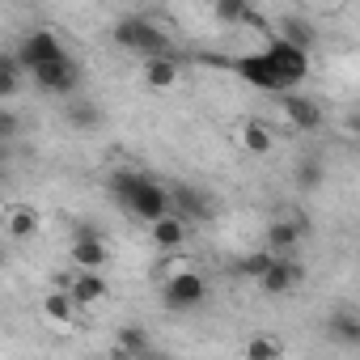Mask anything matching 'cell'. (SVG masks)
I'll use <instances>...</instances> for the list:
<instances>
[{
  "mask_svg": "<svg viewBox=\"0 0 360 360\" xmlns=\"http://www.w3.org/2000/svg\"><path fill=\"white\" fill-rule=\"evenodd\" d=\"M115 347H119L123 360H144V356H148V330L127 322V326L115 330Z\"/></svg>",
  "mask_w": 360,
  "mask_h": 360,
  "instance_id": "obj_15",
  "label": "cell"
},
{
  "mask_svg": "<svg viewBox=\"0 0 360 360\" xmlns=\"http://www.w3.org/2000/svg\"><path fill=\"white\" fill-rule=\"evenodd\" d=\"M144 81H148L153 89H169V85L178 81V60H174V56L148 60V64H144Z\"/></svg>",
  "mask_w": 360,
  "mask_h": 360,
  "instance_id": "obj_18",
  "label": "cell"
},
{
  "mask_svg": "<svg viewBox=\"0 0 360 360\" xmlns=\"http://www.w3.org/2000/svg\"><path fill=\"white\" fill-rule=\"evenodd\" d=\"M39 233V212L34 208H13L9 212V238L13 242H26V238H34Z\"/></svg>",
  "mask_w": 360,
  "mask_h": 360,
  "instance_id": "obj_21",
  "label": "cell"
},
{
  "mask_svg": "<svg viewBox=\"0 0 360 360\" xmlns=\"http://www.w3.org/2000/svg\"><path fill=\"white\" fill-rule=\"evenodd\" d=\"M347 131H352V136H356V140H360V110H356V115H352V119H347Z\"/></svg>",
  "mask_w": 360,
  "mask_h": 360,
  "instance_id": "obj_29",
  "label": "cell"
},
{
  "mask_svg": "<svg viewBox=\"0 0 360 360\" xmlns=\"http://www.w3.org/2000/svg\"><path fill=\"white\" fill-rule=\"evenodd\" d=\"M305 233H309V217H284V221H271L267 225V250L276 255V259H288L301 242H305Z\"/></svg>",
  "mask_w": 360,
  "mask_h": 360,
  "instance_id": "obj_7",
  "label": "cell"
},
{
  "mask_svg": "<svg viewBox=\"0 0 360 360\" xmlns=\"http://www.w3.org/2000/svg\"><path fill=\"white\" fill-rule=\"evenodd\" d=\"M280 106H284V119H288L297 131H318V127H322V119H326V115H322V106H318L314 98H305V94H288Z\"/></svg>",
  "mask_w": 360,
  "mask_h": 360,
  "instance_id": "obj_10",
  "label": "cell"
},
{
  "mask_svg": "<svg viewBox=\"0 0 360 360\" xmlns=\"http://www.w3.org/2000/svg\"><path fill=\"white\" fill-rule=\"evenodd\" d=\"M18 81H22V60H18V51H5L0 56V98H13Z\"/></svg>",
  "mask_w": 360,
  "mask_h": 360,
  "instance_id": "obj_22",
  "label": "cell"
},
{
  "mask_svg": "<svg viewBox=\"0 0 360 360\" xmlns=\"http://www.w3.org/2000/svg\"><path fill=\"white\" fill-rule=\"evenodd\" d=\"M123 208H127L136 221L157 225V221H165V217L174 212V204H169V187H161L157 178L140 174V178H136V187H131V195L123 200Z\"/></svg>",
  "mask_w": 360,
  "mask_h": 360,
  "instance_id": "obj_2",
  "label": "cell"
},
{
  "mask_svg": "<svg viewBox=\"0 0 360 360\" xmlns=\"http://www.w3.org/2000/svg\"><path fill=\"white\" fill-rule=\"evenodd\" d=\"M301 276H305V271H301V263H297V259H276V263L267 267V276L259 280V288H263V292H271V297H280V292H288Z\"/></svg>",
  "mask_w": 360,
  "mask_h": 360,
  "instance_id": "obj_12",
  "label": "cell"
},
{
  "mask_svg": "<svg viewBox=\"0 0 360 360\" xmlns=\"http://www.w3.org/2000/svg\"><path fill=\"white\" fill-rule=\"evenodd\" d=\"M233 72L246 81V85H255V89H263V94H292V85L280 77V68L271 64V56H267V47L263 51H250V56H238L233 60Z\"/></svg>",
  "mask_w": 360,
  "mask_h": 360,
  "instance_id": "obj_3",
  "label": "cell"
},
{
  "mask_svg": "<svg viewBox=\"0 0 360 360\" xmlns=\"http://www.w3.org/2000/svg\"><path fill=\"white\" fill-rule=\"evenodd\" d=\"M169 204H174V217H183V221H208L212 217V204L200 187L191 183H174L169 187Z\"/></svg>",
  "mask_w": 360,
  "mask_h": 360,
  "instance_id": "obj_9",
  "label": "cell"
},
{
  "mask_svg": "<svg viewBox=\"0 0 360 360\" xmlns=\"http://www.w3.org/2000/svg\"><path fill=\"white\" fill-rule=\"evenodd\" d=\"M212 13H217V22H229V26L255 22V13H250L246 0H221V5H212Z\"/></svg>",
  "mask_w": 360,
  "mask_h": 360,
  "instance_id": "obj_24",
  "label": "cell"
},
{
  "mask_svg": "<svg viewBox=\"0 0 360 360\" xmlns=\"http://www.w3.org/2000/svg\"><path fill=\"white\" fill-rule=\"evenodd\" d=\"M43 314H47L51 322L68 326V322H72V314H77V301H72V292H60V288H51V292L43 297Z\"/></svg>",
  "mask_w": 360,
  "mask_h": 360,
  "instance_id": "obj_19",
  "label": "cell"
},
{
  "mask_svg": "<svg viewBox=\"0 0 360 360\" xmlns=\"http://www.w3.org/2000/svg\"><path fill=\"white\" fill-rule=\"evenodd\" d=\"M292 178H297V191H318L326 174H322V161H318V157H309V161H301V165H297V174H292Z\"/></svg>",
  "mask_w": 360,
  "mask_h": 360,
  "instance_id": "obj_25",
  "label": "cell"
},
{
  "mask_svg": "<svg viewBox=\"0 0 360 360\" xmlns=\"http://www.w3.org/2000/svg\"><path fill=\"white\" fill-rule=\"evenodd\" d=\"M64 119H68L72 127H81V131H94V127H102V110H98V106H89V102H68Z\"/></svg>",
  "mask_w": 360,
  "mask_h": 360,
  "instance_id": "obj_23",
  "label": "cell"
},
{
  "mask_svg": "<svg viewBox=\"0 0 360 360\" xmlns=\"http://www.w3.org/2000/svg\"><path fill=\"white\" fill-rule=\"evenodd\" d=\"M326 330H330L335 343L360 347V309H356V305H335L330 318H326Z\"/></svg>",
  "mask_w": 360,
  "mask_h": 360,
  "instance_id": "obj_11",
  "label": "cell"
},
{
  "mask_svg": "<svg viewBox=\"0 0 360 360\" xmlns=\"http://www.w3.org/2000/svg\"><path fill=\"white\" fill-rule=\"evenodd\" d=\"M144 360H153V356H144Z\"/></svg>",
  "mask_w": 360,
  "mask_h": 360,
  "instance_id": "obj_30",
  "label": "cell"
},
{
  "mask_svg": "<svg viewBox=\"0 0 360 360\" xmlns=\"http://www.w3.org/2000/svg\"><path fill=\"white\" fill-rule=\"evenodd\" d=\"M140 174H144V169H115V174H110V195H115L119 204L131 195V187H136V178H140Z\"/></svg>",
  "mask_w": 360,
  "mask_h": 360,
  "instance_id": "obj_27",
  "label": "cell"
},
{
  "mask_svg": "<svg viewBox=\"0 0 360 360\" xmlns=\"http://www.w3.org/2000/svg\"><path fill=\"white\" fill-rule=\"evenodd\" d=\"M183 238H187V221L183 217H165V221H157L153 225V246L157 250H174V246H183Z\"/></svg>",
  "mask_w": 360,
  "mask_h": 360,
  "instance_id": "obj_16",
  "label": "cell"
},
{
  "mask_svg": "<svg viewBox=\"0 0 360 360\" xmlns=\"http://www.w3.org/2000/svg\"><path fill=\"white\" fill-rule=\"evenodd\" d=\"M280 39H288L292 47H301V51H309V43H314V26H309L305 18H297V13H288V18L280 22Z\"/></svg>",
  "mask_w": 360,
  "mask_h": 360,
  "instance_id": "obj_20",
  "label": "cell"
},
{
  "mask_svg": "<svg viewBox=\"0 0 360 360\" xmlns=\"http://www.w3.org/2000/svg\"><path fill=\"white\" fill-rule=\"evenodd\" d=\"M204 297H208V284H204L200 271H178V276H169L165 288H161V301H165L169 309H195Z\"/></svg>",
  "mask_w": 360,
  "mask_h": 360,
  "instance_id": "obj_5",
  "label": "cell"
},
{
  "mask_svg": "<svg viewBox=\"0 0 360 360\" xmlns=\"http://www.w3.org/2000/svg\"><path fill=\"white\" fill-rule=\"evenodd\" d=\"M68 259H72V267H77V271H102V267H106V259H110V250H106V242H102V233H98V229L81 225V229H77V238H72V246H68Z\"/></svg>",
  "mask_w": 360,
  "mask_h": 360,
  "instance_id": "obj_6",
  "label": "cell"
},
{
  "mask_svg": "<svg viewBox=\"0 0 360 360\" xmlns=\"http://www.w3.org/2000/svg\"><path fill=\"white\" fill-rule=\"evenodd\" d=\"M64 56H68V51L60 47V39H56L51 30H30V34L18 43V60H22L26 72H39V68H47V64L64 60Z\"/></svg>",
  "mask_w": 360,
  "mask_h": 360,
  "instance_id": "obj_4",
  "label": "cell"
},
{
  "mask_svg": "<svg viewBox=\"0 0 360 360\" xmlns=\"http://www.w3.org/2000/svg\"><path fill=\"white\" fill-rule=\"evenodd\" d=\"M280 356H284V343L267 330H259L242 343V360H280Z\"/></svg>",
  "mask_w": 360,
  "mask_h": 360,
  "instance_id": "obj_17",
  "label": "cell"
},
{
  "mask_svg": "<svg viewBox=\"0 0 360 360\" xmlns=\"http://www.w3.org/2000/svg\"><path fill=\"white\" fill-rule=\"evenodd\" d=\"M106 292H110V284H106L102 271H77V280H72V301L77 305H98V301H106Z\"/></svg>",
  "mask_w": 360,
  "mask_h": 360,
  "instance_id": "obj_14",
  "label": "cell"
},
{
  "mask_svg": "<svg viewBox=\"0 0 360 360\" xmlns=\"http://www.w3.org/2000/svg\"><path fill=\"white\" fill-rule=\"evenodd\" d=\"M77 81H81V72H77L72 56H64V60H56V64H47V68L34 72V85L47 89V94H60V98H68L77 89Z\"/></svg>",
  "mask_w": 360,
  "mask_h": 360,
  "instance_id": "obj_8",
  "label": "cell"
},
{
  "mask_svg": "<svg viewBox=\"0 0 360 360\" xmlns=\"http://www.w3.org/2000/svg\"><path fill=\"white\" fill-rule=\"evenodd\" d=\"M238 140H242V148L255 153V157H267V153L276 148V131H271L263 119H246V123L238 127Z\"/></svg>",
  "mask_w": 360,
  "mask_h": 360,
  "instance_id": "obj_13",
  "label": "cell"
},
{
  "mask_svg": "<svg viewBox=\"0 0 360 360\" xmlns=\"http://www.w3.org/2000/svg\"><path fill=\"white\" fill-rule=\"evenodd\" d=\"M13 131H18V115H13V110L5 106V110H0V136H5V140H9Z\"/></svg>",
  "mask_w": 360,
  "mask_h": 360,
  "instance_id": "obj_28",
  "label": "cell"
},
{
  "mask_svg": "<svg viewBox=\"0 0 360 360\" xmlns=\"http://www.w3.org/2000/svg\"><path fill=\"white\" fill-rule=\"evenodd\" d=\"M110 34H115V43H119V47H127V51H136V56H148V60L169 56V34H165L161 26H153L148 18H140V13L119 18Z\"/></svg>",
  "mask_w": 360,
  "mask_h": 360,
  "instance_id": "obj_1",
  "label": "cell"
},
{
  "mask_svg": "<svg viewBox=\"0 0 360 360\" xmlns=\"http://www.w3.org/2000/svg\"><path fill=\"white\" fill-rule=\"evenodd\" d=\"M271 263H276V255H271V250H259V255H246V259H238V276H246V280H263Z\"/></svg>",
  "mask_w": 360,
  "mask_h": 360,
  "instance_id": "obj_26",
  "label": "cell"
}]
</instances>
